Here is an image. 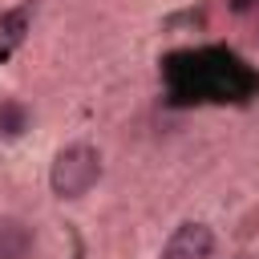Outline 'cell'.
I'll return each instance as SVG.
<instances>
[{
  "label": "cell",
  "mask_w": 259,
  "mask_h": 259,
  "mask_svg": "<svg viewBox=\"0 0 259 259\" xmlns=\"http://www.w3.org/2000/svg\"><path fill=\"white\" fill-rule=\"evenodd\" d=\"M251 4H255V0H231V8H235V12H247Z\"/></svg>",
  "instance_id": "6"
},
{
  "label": "cell",
  "mask_w": 259,
  "mask_h": 259,
  "mask_svg": "<svg viewBox=\"0 0 259 259\" xmlns=\"http://www.w3.org/2000/svg\"><path fill=\"white\" fill-rule=\"evenodd\" d=\"M28 28H32V4H16V8L0 12V61H8L24 45Z\"/></svg>",
  "instance_id": "3"
},
{
  "label": "cell",
  "mask_w": 259,
  "mask_h": 259,
  "mask_svg": "<svg viewBox=\"0 0 259 259\" xmlns=\"http://www.w3.org/2000/svg\"><path fill=\"white\" fill-rule=\"evenodd\" d=\"M101 178V154L97 146L89 142H69L53 154V166H49V186L57 198H81L97 186Z\"/></svg>",
  "instance_id": "1"
},
{
  "label": "cell",
  "mask_w": 259,
  "mask_h": 259,
  "mask_svg": "<svg viewBox=\"0 0 259 259\" xmlns=\"http://www.w3.org/2000/svg\"><path fill=\"white\" fill-rule=\"evenodd\" d=\"M214 255V231L206 223H178L174 235L162 243V259H210Z\"/></svg>",
  "instance_id": "2"
},
{
  "label": "cell",
  "mask_w": 259,
  "mask_h": 259,
  "mask_svg": "<svg viewBox=\"0 0 259 259\" xmlns=\"http://www.w3.org/2000/svg\"><path fill=\"white\" fill-rule=\"evenodd\" d=\"M36 247V231L24 219H0V259H28Z\"/></svg>",
  "instance_id": "4"
},
{
  "label": "cell",
  "mask_w": 259,
  "mask_h": 259,
  "mask_svg": "<svg viewBox=\"0 0 259 259\" xmlns=\"http://www.w3.org/2000/svg\"><path fill=\"white\" fill-rule=\"evenodd\" d=\"M24 125H28V109H24L20 101L0 97V134H4V138H20Z\"/></svg>",
  "instance_id": "5"
}]
</instances>
